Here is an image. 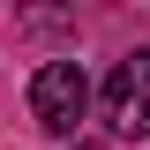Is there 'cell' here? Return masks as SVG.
Here are the masks:
<instances>
[{
  "instance_id": "3",
  "label": "cell",
  "mask_w": 150,
  "mask_h": 150,
  "mask_svg": "<svg viewBox=\"0 0 150 150\" xmlns=\"http://www.w3.org/2000/svg\"><path fill=\"white\" fill-rule=\"evenodd\" d=\"M75 150H105V143H75Z\"/></svg>"
},
{
  "instance_id": "2",
  "label": "cell",
  "mask_w": 150,
  "mask_h": 150,
  "mask_svg": "<svg viewBox=\"0 0 150 150\" xmlns=\"http://www.w3.org/2000/svg\"><path fill=\"white\" fill-rule=\"evenodd\" d=\"M105 120L112 135H150V53H128L105 75Z\"/></svg>"
},
{
  "instance_id": "1",
  "label": "cell",
  "mask_w": 150,
  "mask_h": 150,
  "mask_svg": "<svg viewBox=\"0 0 150 150\" xmlns=\"http://www.w3.org/2000/svg\"><path fill=\"white\" fill-rule=\"evenodd\" d=\"M83 105H90L83 60H45V68L30 75V120L45 135H75V128H83Z\"/></svg>"
}]
</instances>
